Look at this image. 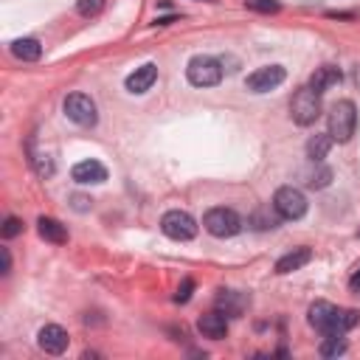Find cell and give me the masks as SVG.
<instances>
[{"label": "cell", "instance_id": "obj_23", "mask_svg": "<svg viewBox=\"0 0 360 360\" xmlns=\"http://www.w3.org/2000/svg\"><path fill=\"white\" fill-rule=\"evenodd\" d=\"M248 222H250L253 228H259V231H267V228H276V225H278V217H273L270 208H256Z\"/></svg>", "mask_w": 360, "mask_h": 360}, {"label": "cell", "instance_id": "obj_1", "mask_svg": "<svg viewBox=\"0 0 360 360\" xmlns=\"http://www.w3.org/2000/svg\"><path fill=\"white\" fill-rule=\"evenodd\" d=\"M360 321L357 309H340L329 301H315L309 307V326L321 335H346Z\"/></svg>", "mask_w": 360, "mask_h": 360}, {"label": "cell", "instance_id": "obj_24", "mask_svg": "<svg viewBox=\"0 0 360 360\" xmlns=\"http://www.w3.org/2000/svg\"><path fill=\"white\" fill-rule=\"evenodd\" d=\"M245 6L250 8V11H259V14H276L281 6H278V0H245Z\"/></svg>", "mask_w": 360, "mask_h": 360}, {"label": "cell", "instance_id": "obj_30", "mask_svg": "<svg viewBox=\"0 0 360 360\" xmlns=\"http://www.w3.org/2000/svg\"><path fill=\"white\" fill-rule=\"evenodd\" d=\"M8 270H11V253H8V248H3V276H8Z\"/></svg>", "mask_w": 360, "mask_h": 360}, {"label": "cell", "instance_id": "obj_12", "mask_svg": "<svg viewBox=\"0 0 360 360\" xmlns=\"http://www.w3.org/2000/svg\"><path fill=\"white\" fill-rule=\"evenodd\" d=\"M70 177L82 186H90V183H104L107 180V166L98 163V160H79L73 169H70Z\"/></svg>", "mask_w": 360, "mask_h": 360}, {"label": "cell", "instance_id": "obj_29", "mask_svg": "<svg viewBox=\"0 0 360 360\" xmlns=\"http://www.w3.org/2000/svg\"><path fill=\"white\" fill-rule=\"evenodd\" d=\"M349 287H352V292H357V295H360V267L352 273V278H349Z\"/></svg>", "mask_w": 360, "mask_h": 360}, {"label": "cell", "instance_id": "obj_6", "mask_svg": "<svg viewBox=\"0 0 360 360\" xmlns=\"http://www.w3.org/2000/svg\"><path fill=\"white\" fill-rule=\"evenodd\" d=\"M273 208H276V214L281 219H290L292 222V219H301L307 214V197L295 186H281L273 194Z\"/></svg>", "mask_w": 360, "mask_h": 360}, {"label": "cell", "instance_id": "obj_22", "mask_svg": "<svg viewBox=\"0 0 360 360\" xmlns=\"http://www.w3.org/2000/svg\"><path fill=\"white\" fill-rule=\"evenodd\" d=\"M28 152H31V166H34V172H37L39 177H51V174L56 172L53 158H48L45 152H37L34 143H28Z\"/></svg>", "mask_w": 360, "mask_h": 360}, {"label": "cell", "instance_id": "obj_21", "mask_svg": "<svg viewBox=\"0 0 360 360\" xmlns=\"http://www.w3.org/2000/svg\"><path fill=\"white\" fill-rule=\"evenodd\" d=\"M346 349H349V343L343 335H323V340L318 346L321 357H340V354H346Z\"/></svg>", "mask_w": 360, "mask_h": 360}, {"label": "cell", "instance_id": "obj_28", "mask_svg": "<svg viewBox=\"0 0 360 360\" xmlns=\"http://www.w3.org/2000/svg\"><path fill=\"white\" fill-rule=\"evenodd\" d=\"M70 200H73V208H76V211H87L90 202H93L90 197H82V194H76V197H70Z\"/></svg>", "mask_w": 360, "mask_h": 360}, {"label": "cell", "instance_id": "obj_10", "mask_svg": "<svg viewBox=\"0 0 360 360\" xmlns=\"http://www.w3.org/2000/svg\"><path fill=\"white\" fill-rule=\"evenodd\" d=\"M70 338L68 332L59 326V323H45L39 332H37V346L45 352V354H65Z\"/></svg>", "mask_w": 360, "mask_h": 360}, {"label": "cell", "instance_id": "obj_8", "mask_svg": "<svg viewBox=\"0 0 360 360\" xmlns=\"http://www.w3.org/2000/svg\"><path fill=\"white\" fill-rule=\"evenodd\" d=\"M62 110H65V115H68L73 124H79V127H93V124L98 121L96 101H93L90 96H84V93H70V96L65 98Z\"/></svg>", "mask_w": 360, "mask_h": 360}, {"label": "cell", "instance_id": "obj_9", "mask_svg": "<svg viewBox=\"0 0 360 360\" xmlns=\"http://www.w3.org/2000/svg\"><path fill=\"white\" fill-rule=\"evenodd\" d=\"M284 79H287V70H284L281 65H264V68H256V70L248 76V90H250V93H270V90H276Z\"/></svg>", "mask_w": 360, "mask_h": 360}, {"label": "cell", "instance_id": "obj_16", "mask_svg": "<svg viewBox=\"0 0 360 360\" xmlns=\"http://www.w3.org/2000/svg\"><path fill=\"white\" fill-rule=\"evenodd\" d=\"M309 259H312V250H309V248H292L290 253H284V256L276 262V273H278V276H287V273H292V270H301L304 264H309Z\"/></svg>", "mask_w": 360, "mask_h": 360}, {"label": "cell", "instance_id": "obj_7", "mask_svg": "<svg viewBox=\"0 0 360 360\" xmlns=\"http://www.w3.org/2000/svg\"><path fill=\"white\" fill-rule=\"evenodd\" d=\"M160 231H163L169 239H174V242H188V239L197 236V222H194V217H191L188 211L172 208V211L163 214Z\"/></svg>", "mask_w": 360, "mask_h": 360}, {"label": "cell", "instance_id": "obj_26", "mask_svg": "<svg viewBox=\"0 0 360 360\" xmlns=\"http://www.w3.org/2000/svg\"><path fill=\"white\" fill-rule=\"evenodd\" d=\"M104 8V0H76V11L82 17H96Z\"/></svg>", "mask_w": 360, "mask_h": 360}, {"label": "cell", "instance_id": "obj_20", "mask_svg": "<svg viewBox=\"0 0 360 360\" xmlns=\"http://www.w3.org/2000/svg\"><path fill=\"white\" fill-rule=\"evenodd\" d=\"M332 183V169L323 166V160H312V172H307V186L309 188H326Z\"/></svg>", "mask_w": 360, "mask_h": 360}, {"label": "cell", "instance_id": "obj_27", "mask_svg": "<svg viewBox=\"0 0 360 360\" xmlns=\"http://www.w3.org/2000/svg\"><path fill=\"white\" fill-rule=\"evenodd\" d=\"M191 292H194V278H183V284H180L177 292H174V301H177V304H186V301L191 298Z\"/></svg>", "mask_w": 360, "mask_h": 360}, {"label": "cell", "instance_id": "obj_15", "mask_svg": "<svg viewBox=\"0 0 360 360\" xmlns=\"http://www.w3.org/2000/svg\"><path fill=\"white\" fill-rule=\"evenodd\" d=\"M340 79H343L340 68H335V65H321V68H315V73L309 76V87H312L315 93H326V90H332V87H338Z\"/></svg>", "mask_w": 360, "mask_h": 360}, {"label": "cell", "instance_id": "obj_4", "mask_svg": "<svg viewBox=\"0 0 360 360\" xmlns=\"http://www.w3.org/2000/svg\"><path fill=\"white\" fill-rule=\"evenodd\" d=\"M290 115L298 127H309L318 121L321 115V93H315L309 84L307 87H298L292 101H290Z\"/></svg>", "mask_w": 360, "mask_h": 360}, {"label": "cell", "instance_id": "obj_13", "mask_svg": "<svg viewBox=\"0 0 360 360\" xmlns=\"http://www.w3.org/2000/svg\"><path fill=\"white\" fill-rule=\"evenodd\" d=\"M248 304H250V298L245 292H239V290H219L217 292V309L225 312L228 318H242Z\"/></svg>", "mask_w": 360, "mask_h": 360}, {"label": "cell", "instance_id": "obj_3", "mask_svg": "<svg viewBox=\"0 0 360 360\" xmlns=\"http://www.w3.org/2000/svg\"><path fill=\"white\" fill-rule=\"evenodd\" d=\"M202 225L211 236L217 239H231L242 231V217L233 211V208H225V205H217V208H208L205 217H202Z\"/></svg>", "mask_w": 360, "mask_h": 360}, {"label": "cell", "instance_id": "obj_19", "mask_svg": "<svg viewBox=\"0 0 360 360\" xmlns=\"http://www.w3.org/2000/svg\"><path fill=\"white\" fill-rule=\"evenodd\" d=\"M332 135L329 132H315L309 141H307V158L309 160H323L326 155H329V149H332Z\"/></svg>", "mask_w": 360, "mask_h": 360}, {"label": "cell", "instance_id": "obj_17", "mask_svg": "<svg viewBox=\"0 0 360 360\" xmlns=\"http://www.w3.org/2000/svg\"><path fill=\"white\" fill-rule=\"evenodd\" d=\"M37 231H39V236H42L45 242H51V245H65V242H68V228H65L59 219H53V217H39V219H37Z\"/></svg>", "mask_w": 360, "mask_h": 360}, {"label": "cell", "instance_id": "obj_11", "mask_svg": "<svg viewBox=\"0 0 360 360\" xmlns=\"http://www.w3.org/2000/svg\"><path fill=\"white\" fill-rule=\"evenodd\" d=\"M197 329L202 338L208 340H222L228 335V315L219 312V309H211V312H202L200 321H197Z\"/></svg>", "mask_w": 360, "mask_h": 360}, {"label": "cell", "instance_id": "obj_2", "mask_svg": "<svg viewBox=\"0 0 360 360\" xmlns=\"http://www.w3.org/2000/svg\"><path fill=\"white\" fill-rule=\"evenodd\" d=\"M326 124H329V135H332V141L346 143V141L354 135V129H357V107H354V101H349V98L335 101L332 110H329Z\"/></svg>", "mask_w": 360, "mask_h": 360}, {"label": "cell", "instance_id": "obj_5", "mask_svg": "<svg viewBox=\"0 0 360 360\" xmlns=\"http://www.w3.org/2000/svg\"><path fill=\"white\" fill-rule=\"evenodd\" d=\"M186 76L194 87H214L222 82V62L214 56H191L186 65Z\"/></svg>", "mask_w": 360, "mask_h": 360}, {"label": "cell", "instance_id": "obj_18", "mask_svg": "<svg viewBox=\"0 0 360 360\" xmlns=\"http://www.w3.org/2000/svg\"><path fill=\"white\" fill-rule=\"evenodd\" d=\"M11 53L17 59H22V62H37L42 56V45L34 37H20V39L11 42Z\"/></svg>", "mask_w": 360, "mask_h": 360}, {"label": "cell", "instance_id": "obj_31", "mask_svg": "<svg viewBox=\"0 0 360 360\" xmlns=\"http://www.w3.org/2000/svg\"><path fill=\"white\" fill-rule=\"evenodd\" d=\"M357 239H360V231H357Z\"/></svg>", "mask_w": 360, "mask_h": 360}, {"label": "cell", "instance_id": "obj_14", "mask_svg": "<svg viewBox=\"0 0 360 360\" xmlns=\"http://www.w3.org/2000/svg\"><path fill=\"white\" fill-rule=\"evenodd\" d=\"M155 82H158V65H155V62H146V65L135 68V70L127 76L124 84H127L129 93H146Z\"/></svg>", "mask_w": 360, "mask_h": 360}, {"label": "cell", "instance_id": "obj_25", "mask_svg": "<svg viewBox=\"0 0 360 360\" xmlns=\"http://www.w3.org/2000/svg\"><path fill=\"white\" fill-rule=\"evenodd\" d=\"M0 233H3V239H14V236H20V233H22V219H20V217H6Z\"/></svg>", "mask_w": 360, "mask_h": 360}]
</instances>
